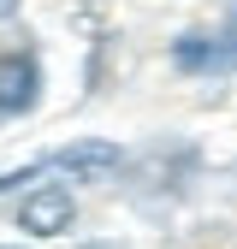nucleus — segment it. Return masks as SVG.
<instances>
[{"label": "nucleus", "mask_w": 237, "mask_h": 249, "mask_svg": "<svg viewBox=\"0 0 237 249\" xmlns=\"http://www.w3.org/2000/svg\"><path fill=\"white\" fill-rule=\"evenodd\" d=\"M71 220H77V202H71L66 184H36V190L24 196V208H18V226L30 237H66Z\"/></svg>", "instance_id": "nucleus-1"}, {"label": "nucleus", "mask_w": 237, "mask_h": 249, "mask_svg": "<svg viewBox=\"0 0 237 249\" xmlns=\"http://www.w3.org/2000/svg\"><path fill=\"white\" fill-rule=\"evenodd\" d=\"M118 160H125V148H118V142H101V137H89V142H71V148H59L48 166H53V172H66L71 184H95V178L118 172Z\"/></svg>", "instance_id": "nucleus-2"}, {"label": "nucleus", "mask_w": 237, "mask_h": 249, "mask_svg": "<svg viewBox=\"0 0 237 249\" xmlns=\"http://www.w3.org/2000/svg\"><path fill=\"white\" fill-rule=\"evenodd\" d=\"M36 89H42L36 59L30 53H0V113H30Z\"/></svg>", "instance_id": "nucleus-3"}, {"label": "nucleus", "mask_w": 237, "mask_h": 249, "mask_svg": "<svg viewBox=\"0 0 237 249\" xmlns=\"http://www.w3.org/2000/svg\"><path fill=\"white\" fill-rule=\"evenodd\" d=\"M172 59H178L184 71H207V66H220V42H207V36H184V42L172 48Z\"/></svg>", "instance_id": "nucleus-4"}, {"label": "nucleus", "mask_w": 237, "mask_h": 249, "mask_svg": "<svg viewBox=\"0 0 237 249\" xmlns=\"http://www.w3.org/2000/svg\"><path fill=\"white\" fill-rule=\"evenodd\" d=\"M12 12H18V0H0V18H12Z\"/></svg>", "instance_id": "nucleus-5"}, {"label": "nucleus", "mask_w": 237, "mask_h": 249, "mask_svg": "<svg viewBox=\"0 0 237 249\" xmlns=\"http://www.w3.org/2000/svg\"><path fill=\"white\" fill-rule=\"evenodd\" d=\"M0 249H24V243H0Z\"/></svg>", "instance_id": "nucleus-6"}]
</instances>
